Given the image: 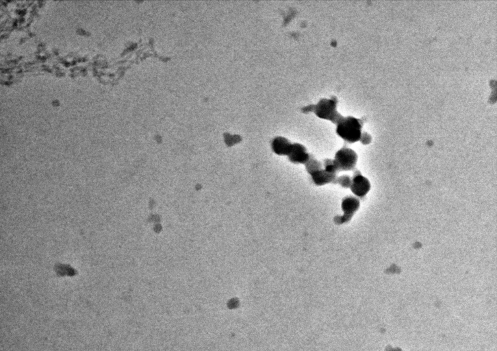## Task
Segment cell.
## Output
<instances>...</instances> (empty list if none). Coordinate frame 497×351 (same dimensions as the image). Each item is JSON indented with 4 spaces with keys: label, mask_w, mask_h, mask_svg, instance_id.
<instances>
[{
    "label": "cell",
    "mask_w": 497,
    "mask_h": 351,
    "mask_svg": "<svg viewBox=\"0 0 497 351\" xmlns=\"http://www.w3.org/2000/svg\"><path fill=\"white\" fill-rule=\"evenodd\" d=\"M363 122L361 120L348 116L342 118L336 124V133L349 143H355L360 140Z\"/></svg>",
    "instance_id": "obj_1"
},
{
    "label": "cell",
    "mask_w": 497,
    "mask_h": 351,
    "mask_svg": "<svg viewBox=\"0 0 497 351\" xmlns=\"http://www.w3.org/2000/svg\"><path fill=\"white\" fill-rule=\"evenodd\" d=\"M312 111L321 119L329 120L336 124L343 118L338 112L337 100L336 98L322 99L316 105L313 106Z\"/></svg>",
    "instance_id": "obj_2"
},
{
    "label": "cell",
    "mask_w": 497,
    "mask_h": 351,
    "mask_svg": "<svg viewBox=\"0 0 497 351\" xmlns=\"http://www.w3.org/2000/svg\"><path fill=\"white\" fill-rule=\"evenodd\" d=\"M334 162L338 172L351 171L356 166L357 155L352 149L344 147L336 153Z\"/></svg>",
    "instance_id": "obj_3"
},
{
    "label": "cell",
    "mask_w": 497,
    "mask_h": 351,
    "mask_svg": "<svg viewBox=\"0 0 497 351\" xmlns=\"http://www.w3.org/2000/svg\"><path fill=\"white\" fill-rule=\"evenodd\" d=\"M359 201L357 198L351 197H345L342 200V209L343 211V216H340L338 219L337 222L339 224L349 222L351 220L352 217L359 208Z\"/></svg>",
    "instance_id": "obj_4"
},
{
    "label": "cell",
    "mask_w": 497,
    "mask_h": 351,
    "mask_svg": "<svg viewBox=\"0 0 497 351\" xmlns=\"http://www.w3.org/2000/svg\"><path fill=\"white\" fill-rule=\"evenodd\" d=\"M350 188L353 194L359 198H363L370 191V181L357 172L351 179Z\"/></svg>",
    "instance_id": "obj_5"
},
{
    "label": "cell",
    "mask_w": 497,
    "mask_h": 351,
    "mask_svg": "<svg viewBox=\"0 0 497 351\" xmlns=\"http://www.w3.org/2000/svg\"><path fill=\"white\" fill-rule=\"evenodd\" d=\"M289 160L293 164H305L310 160V155L307 152L306 148L300 143L292 144L289 155Z\"/></svg>",
    "instance_id": "obj_6"
},
{
    "label": "cell",
    "mask_w": 497,
    "mask_h": 351,
    "mask_svg": "<svg viewBox=\"0 0 497 351\" xmlns=\"http://www.w3.org/2000/svg\"><path fill=\"white\" fill-rule=\"evenodd\" d=\"M292 144L287 139L284 137H276L272 141V149L276 154L280 156L289 155Z\"/></svg>",
    "instance_id": "obj_7"
},
{
    "label": "cell",
    "mask_w": 497,
    "mask_h": 351,
    "mask_svg": "<svg viewBox=\"0 0 497 351\" xmlns=\"http://www.w3.org/2000/svg\"><path fill=\"white\" fill-rule=\"evenodd\" d=\"M313 182L317 185H324L330 183H335L337 178V174L330 173L326 170L322 169L314 173L311 174Z\"/></svg>",
    "instance_id": "obj_8"
},
{
    "label": "cell",
    "mask_w": 497,
    "mask_h": 351,
    "mask_svg": "<svg viewBox=\"0 0 497 351\" xmlns=\"http://www.w3.org/2000/svg\"><path fill=\"white\" fill-rule=\"evenodd\" d=\"M305 168H306L307 171L311 175V174L314 173V172L322 170V165L316 159H314V157H310V160L307 161V162L305 164Z\"/></svg>",
    "instance_id": "obj_9"
},
{
    "label": "cell",
    "mask_w": 497,
    "mask_h": 351,
    "mask_svg": "<svg viewBox=\"0 0 497 351\" xmlns=\"http://www.w3.org/2000/svg\"><path fill=\"white\" fill-rule=\"evenodd\" d=\"M325 170L332 174H337L338 170L334 160H326L324 162Z\"/></svg>",
    "instance_id": "obj_10"
},
{
    "label": "cell",
    "mask_w": 497,
    "mask_h": 351,
    "mask_svg": "<svg viewBox=\"0 0 497 351\" xmlns=\"http://www.w3.org/2000/svg\"><path fill=\"white\" fill-rule=\"evenodd\" d=\"M338 183L341 185L342 187L348 188L351 186V179L349 176H342L339 178H336L335 183Z\"/></svg>",
    "instance_id": "obj_11"
},
{
    "label": "cell",
    "mask_w": 497,
    "mask_h": 351,
    "mask_svg": "<svg viewBox=\"0 0 497 351\" xmlns=\"http://www.w3.org/2000/svg\"><path fill=\"white\" fill-rule=\"evenodd\" d=\"M371 136L367 133L362 134L360 140L363 143H369L371 141Z\"/></svg>",
    "instance_id": "obj_12"
}]
</instances>
